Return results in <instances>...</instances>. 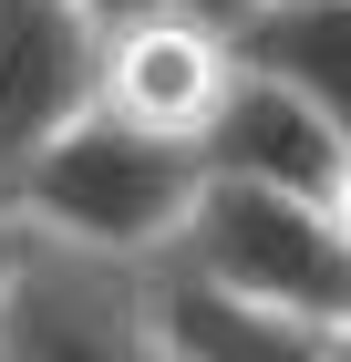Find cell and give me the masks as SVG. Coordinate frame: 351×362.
Masks as SVG:
<instances>
[{"mask_svg":"<svg viewBox=\"0 0 351 362\" xmlns=\"http://www.w3.org/2000/svg\"><path fill=\"white\" fill-rule=\"evenodd\" d=\"M196 187H207V166H196L186 145H155L135 124H114V114H83L73 135H52L21 166L11 228L21 238H52V249H83V259L155 269L176 249V228H186Z\"/></svg>","mask_w":351,"mask_h":362,"instance_id":"cell-1","label":"cell"},{"mask_svg":"<svg viewBox=\"0 0 351 362\" xmlns=\"http://www.w3.org/2000/svg\"><path fill=\"white\" fill-rule=\"evenodd\" d=\"M155 279H186V290H217V300L290 310V321L341 332L351 321V218L207 176L186 228H176V249L155 259Z\"/></svg>","mask_w":351,"mask_h":362,"instance_id":"cell-2","label":"cell"},{"mask_svg":"<svg viewBox=\"0 0 351 362\" xmlns=\"http://www.w3.org/2000/svg\"><path fill=\"white\" fill-rule=\"evenodd\" d=\"M0 362H176L155 269L21 238L0 279Z\"/></svg>","mask_w":351,"mask_h":362,"instance_id":"cell-3","label":"cell"},{"mask_svg":"<svg viewBox=\"0 0 351 362\" xmlns=\"http://www.w3.org/2000/svg\"><path fill=\"white\" fill-rule=\"evenodd\" d=\"M93 73H104V31L83 11L0 0V207H11L31 156L93 114Z\"/></svg>","mask_w":351,"mask_h":362,"instance_id":"cell-4","label":"cell"},{"mask_svg":"<svg viewBox=\"0 0 351 362\" xmlns=\"http://www.w3.org/2000/svg\"><path fill=\"white\" fill-rule=\"evenodd\" d=\"M196 166L227 176V187H269V197H299V207H331L351 218V124H331L321 104H299L279 83H227Z\"/></svg>","mask_w":351,"mask_h":362,"instance_id":"cell-5","label":"cell"},{"mask_svg":"<svg viewBox=\"0 0 351 362\" xmlns=\"http://www.w3.org/2000/svg\"><path fill=\"white\" fill-rule=\"evenodd\" d=\"M227 83H238L227 42L196 31V21H176V11H155V21H135V31H104L93 114H114V124H135V135L196 156L207 124H217V104H227Z\"/></svg>","mask_w":351,"mask_h":362,"instance_id":"cell-6","label":"cell"},{"mask_svg":"<svg viewBox=\"0 0 351 362\" xmlns=\"http://www.w3.org/2000/svg\"><path fill=\"white\" fill-rule=\"evenodd\" d=\"M227 62L248 83H279L321 104L331 124H351V0H258L227 31Z\"/></svg>","mask_w":351,"mask_h":362,"instance_id":"cell-7","label":"cell"},{"mask_svg":"<svg viewBox=\"0 0 351 362\" xmlns=\"http://www.w3.org/2000/svg\"><path fill=\"white\" fill-rule=\"evenodd\" d=\"M155 300H165L176 362H351L341 332L290 321V310H248V300H217V290H186V279H155Z\"/></svg>","mask_w":351,"mask_h":362,"instance_id":"cell-8","label":"cell"},{"mask_svg":"<svg viewBox=\"0 0 351 362\" xmlns=\"http://www.w3.org/2000/svg\"><path fill=\"white\" fill-rule=\"evenodd\" d=\"M165 11H176V21H196V31H217V42H227V31H238L248 11H258V0H165Z\"/></svg>","mask_w":351,"mask_h":362,"instance_id":"cell-9","label":"cell"},{"mask_svg":"<svg viewBox=\"0 0 351 362\" xmlns=\"http://www.w3.org/2000/svg\"><path fill=\"white\" fill-rule=\"evenodd\" d=\"M62 11H83L93 31H135V21H155L165 0H62Z\"/></svg>","mask_w":351,"mask_h":362,"instance_id":"cell-10","label":"cell"},{"mask_svg":"<svg viewBox=\"0 0 351 362\" xmlns=\"http://www.w3.org/2000/svg\"><path fill=\"white\" fill-rule=\"evenodd\" d=\"M11 249H21V228H11V207H0V279H11Z\"/></svg>","mask_w":351,"mask_h":362,"instance_id":"cell-11","label":"cell"}]
</instances>
